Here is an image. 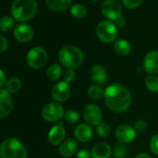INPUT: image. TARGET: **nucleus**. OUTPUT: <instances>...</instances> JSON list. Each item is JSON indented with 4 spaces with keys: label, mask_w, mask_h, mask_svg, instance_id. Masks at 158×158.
Instances as JSON below:
<instances>
[{
    "label": "nucleus",
    "mask_w": 158,
    "mask_h": 158,
    "mask_svg": "<svg viewBox=\"0 0 158 158\" xmlns=\"http://www.w3.org/2000/svg\"><path fill=\"white\" fill-rule=\"evenodd\" d=\"M106 104L114 112H123L131 104L132 98L130 91L121 84H111L105 90Z\"/></svg>",
    "instance_id": "1"
},
{
    "label": "nucleus",
    "mask_w": 158,
    "mask_h": 158,
    "mask_svg": "<svg viewBox=\"0 0 158 158\" xmlns=\"http://www.w3.org/2000/svg\"><path fill=\"white\" fill-rule=\"evenodd\" d=\"M38 9V4L34 0H15L11 4V14L19 21H26L31 19Z\"/></svg>",
    "instance_id": "2"
},
{
    "label": "nucleus",
    "mask_w": 158,
    "mask_h": 158,
    "mask_svg": "<svg viewBox=\"0 0 158 158\" xmlns=\"http://www.w3.org/2000/svg\"><path fill=\"white\" fill-rule=\"evenodd\" d=\"M58 59L65 67L69 69L79 68L84 60V55L77 46L66 45L59 50Z\"/></svg>",
    "instance_id": "3"
},
{
    "label": "nucleus",
    "mask_w": 158,
    "mask_h": 158,
    "mask_svg": "<svg viewBox=\"0 0 158 158\" xmlns=\"http://www.w3.org/2000/svg\"><path fill=\"white\" fill-rule=\"evenodd\" d=\"M1 158H27V151L24 145L15 138L6 139L0 147Z\"/></svg>",
    "instance_id": "4"
},
{
    "label": "nucleus",
    "mask_w": 158,
    "mask_h": 158,
    "mask_svg": "<svg viewBox=\"0 0 158 158\" xmlns=\"http://www.w3.org/2000/svg\"><path fill=\"white\" fill-rule=\"evenodd\" d=\"M95 31L98 38L105 43L112 42L118 36V29L116 24L107 19H104L98 22L95 28Z\"/></svg>",
    "instance_id": "5"
},
{
    "label": "nucleus",
    "mask_w": 158,
    "mask_h": 158,
    "mask_svg": "<svg viewBox=\"0 0 158 158\" xmlns=\"http://www.w3.org/2000/svg\"><path fill=\"white\" fill-rule=\"evenodd\" d=\"M47 56L48 55L44 48L41 46H35L28 51L26 60L30 67L33 69H41L45 65Z\"/></svg>",
    "instance_id": "6"
},
{
    "label": "nucleus",
    "mask_w": 158,
    "mask_h": 158,
    "mask_svg": "<svg viewBox=\"0 0 158 158\" xmlns=\"http://www.w3.org/2000/svg\"><path fill=\"white\" fill-rule=\"evenodd\" d=\"M64 108L63 106L57 103V102H52L46 104L42 111L43 118L49 122H54L61 118V117H64Z\"/></svg>",
    "instance_id": "7"
},
{
    "label": "nucleus",
    "mask_w": 158,
    "mask_h": 158,
    "mask_svg": "<svg viewBox=\"0 0 158 158\" xmlns=\"http://www.w3.org/2000/svg\"><path fill=\"white\" fill-rule=\"evenodd\" d=\"M101 10L106 18L116 20L120 18L122 6L117 0H106L101 4Z\"/></svg>",
    "instance_id": "8"
},
{
    "label": "nucleus",
    "mask_w": 158,
    "mask_h": 158,
    "mask_svg": "<svg viewBox=\"0 0 158 158\" xmlns=\"http://www.w3.org/2000/svg\"><path fill=\"white\" fill-rule=\"evenodd\" d=\"M82 115L85 121L89 125L98 126L101 123L102 111L100 107L94 104H88L87 106H85V107L83 108Z\"/></svg>",
    "instance_id": "9"
},
{
    "label": "nucleus",
    "mask_w": 158,
    "mask_h": 158,
    "mask_svg": "<svg viewBox=\"0 0 158 158\" xmlns=\"http://www.w3.org/2000/svg\"><path fill=\"white\" fill-rule=\"evenodd\" d=\"M70 93H71L70 86L65 81L56 83L52 87V90H51L52 97L57 102L66 101L69 98V96L70 95Z\"/></svg>",
    "instance_id": "10"
},
{
    "label": "nucleus",
    "mask_w": 158,
    "mask_h": 158,
    "mask_svg": "<svg viewBox=\"0 0 158 158\" xmlns=\"http://www.w3.org/2000/svg\"><path fill=\"white\" fill-rule=\"evenodd\" d=\"M115 134L116 138L121 143H127L134 140V138L136 137V131L131 125L123 124L117 128Z\"/></svg>",
    "instance_id": "11"
},
{
    "label": "nucleus",
    "mask_w": 158,
    "mask_h": 158,
    "mask_svg": "<svg viewBox=\"0 0 158 158\" xmlns=\"http://www.w3.org/2000/svg\"><path fill=\"white\" fill-rule=\"evenodd\" d=\"M14 36L16 39L21 43H28L32 39L33 36V31L32 28L24 23H20L15 26L14 28Z\"/></svg>",
    "instance_id": "12"
},
{
    "label": "nucleus",
    "mask_w": 158,
    "mask_h": 158,
    "mask_svg": "<svg viewBox=\"0 0 158 158\" xmlns=\"http://www.w3.org/2000/svg\"><path fill=\"white\" fill-rule=\"evenodd\" d=\"M13 108V102L9 93L6 89H0V117L8 116Z\"/></svg>",
    "instance_id": "13"
},
{
    "label": "nucleus",
    "mask_w": 158,
    "mask_h": 158,
    "mask_svg": "<svg viewBox=\"0 0 158 158\" xmlns=\"http://www.w3.org/2000/svg\"><path fill=\"white\" fill-rule=\"evenodd\" d=\"M143 66L148 73H158V51L152 50L146 54L143 60Z\"/></svg>",
    "instance_id": "14"
},
{
    "label": "nucleus",
    "mask_w": 158,
    "mask_h": 158,
    "mask_svg": "<svg viewBox=\"0 0 158 158\" xmlns=\"http://www.w3.org/2000/svg\"><path fill=\"white\" fill-rule=\"evenodd\" d=\"M92 80L98 84H105L108 80V73L106 68L100 64L93 66L91 69Z\"/></svg>",
    "instance_id": "15"
},
{
    "label": "nucleus",
    "mask_w": 158,
    "mask_h": 158,
    "mask_svg": "<svg viewBox=\"0 0 158 158\" xmlns=\"http://www.w3.org/2000/svg\"><path fill=\"white\" fill-rule=\"evenodd\" d=\"M74 135L77 138V140H79L80 142L85 143V142H88L92 138L93 131L89 125L81 123L76 126L74 130Z\"/></svg>",
    "instance_id": "16"
},
{
    "label": "nucleus",
    "mask_w": 158,
    "mask_h": 158,
    "mask_svg": "<svg viewBox=\"0 0 158 158\" xmlns=\"http://www.w3.org/2000/svg\"><path fill=\"white\" fill-rule=\"evenodd\" d=\"M65 129L62 125H55L49 131V134H48V140H49V143L53 145H57L59 144L64 137H65Z\"/></svg>",
    "instance_id": "17"
},
{
    "label": "nucleus",
    "mask_w": 158,
    "mask_h": 158,
    "mask_svg": "<svg viewBox=\"0 0 158 158\" xmlns=\"http://www.w3.org/2000/svg\"><path fill=\"white\" fill-rule=\"evenodd\" d=\"M78 148V143L72 139H67L59 146V153L64 157H70Z\"/></svg>",
    "instance_id": "18"
},
{
    "label": "nucleus",
    "mask_w": 158,
    "mask_h": 158,
    "mask_svg": "<svg viewBox=\"0 0 158 158\" xmlns=\"http://www.w3.org/2000/svg\"><path fill=\"white\" fill-rule=\"evenodd\" d=\"M111 155V148L106 143H96L92 150L93 158H108Z\"/></svg>",
    "instance_id": "19"
},
{
    "label": "nucleus",
    "mask_w": 158,
    "mask_h": 158,
    "mask_svg": "<svg viewBox=\"0 0 158 158\" xmlns=\"http://www.w3.org/2000/svg\"><path fill=\"white\" fill-rule=\"evenodd\" d=\"M45 3L48 8L54 11H60V10L67 9L72 5L71 0H47Z\"/></svg>",
    "instance_id": "20"
},
{
    "label": "nucleus",
    "mask_w": 158,
    "mask_h": 158,
    "mask_svg": "<svg viewBox=\"0 0 158 158\" xmlns=\"http://www.w3.org/2000/svg\"><path fill=\"white\" fill-rule=\"evenodd\" d=\"M114 48H115V51L118 55L126 56L131 52V45L128 41H126L124 39H118V40L116 41V43L114 44Z\"/></svg>",
    "instance_id": "21"
},
{
    "label": "nucleus",
    "mask_w": 158,
    "mask_h": 158,
    "mask_svg": "<svg viewBox=\"0 0 158 158\" xmlns=\"http://www.w3.org/2000/svg\"><path fill=\"white\" fill-rule=\"evenodd\" d=\"M21 87V81L17 77H12L6 82V90L9 94L17 93Z\"/></svg>",
    "instance_id": "22"
},
{
    "label": "nucleus",
    "mask_w": 158,
    "mask_h": 158,
    "mask_svg": "<svg viewBox=\"0 0 158 158\" xmlns=\"http://www.w3.org/2000/svg\"><path fill=\"white\" fill-rule=\"evenodd\" d=\"M62 74L61 67L58 64H53L48 67L46 69V76L49 80L51 81H56L57 80Z\"/></svg>",
    "instance_id": "23"
},
{
    "label": "nucleus",
    "mask_w": 158,
    "mask_h": 158,
    "mask_svg": "<svg viewBox=\"0 0 158 158\" xmlns=\"http://www.w3.org/2000/svg\"><path fill=\"white\" fill-rule=\"evenodd\" d=\"M14 27V19L5 15L0 19V29L2 31H8Z\"/></svg>",
    "instance_id": "24"
},
{
    "label": "nucleus",
    "mask_w": 158,
    "mask_h": 158,
    "mask_svg": "<svg viewBox=\"0 0 158 158\" xmlns=\"http://www.w3.org/2000/svg\"><path fill=\"white\" fill-rule=\"evenodd\" d=\"M70 13L76 18H83L87 14V7L82 4H75L70 7Z\"/></svg>",
    "instance_id": "25"
},
{
    "label": "nucleus",
    "mask_w": 158,
    "mask_h": 158,
    "mask_svg": "<svg viewBox=\"0 0 158 158\" xmlns=\"http://www.w3.org/2000/svg\"><path fill=\"white\" fill-rule=\"evenodd\" d=\"M87 93H88L89 96H91L92 98H94V99H100L105 95L104 90L102 89L101 86H99L97 84L90 86L87 90Z\"/></svg>",
    "instance_id": "26"
},
{
    "label": "nucleus",
    "mask_w": 158,
    "mask_h": 158,
    "mask_svg": "<svg viewBox=\"0 0 158 158\" xmlns=\"http://www.w3.org/2000/svg\"><path fill=\"white\" fill-rule=\"evenodd\" d=\"M64 118L67 122L73 124L76 123L80 119V113L74 109H69L64 114Z\"/></svg>",
    "instance_id": "27"
},
{
    "label": "nucleus",
    "mask_w": 158,
    "mask_h": 158,
    "mask_svg": "<svg viewBox=\"0 0 158 158\" xmlns=\"http://www.w3.org/2000/svg\"><path fill=\"white\" fill-rule=\"evenodd\" d=\"M146 87L152 92H158V77L156 75H149L145 79Z\"/></svg>",
    "instance_id": "28"
},
{
    "label": "nucleus",
    "mask_w": 158,
    "mask_h": 158,
    "mask_svg": "<svg viewBox=\"0 0 158 158\" xmlns=\"http://www.w3.org/2000/svg\"><path fill=\"white\" fill-rule=\"evenodd\" d=\"M127 154V146L124 143H118L113 149V155L116 158L124 157Z\"/></svg>",
    "instance_id": "29"
},
{
    "label": "nucleus",
    "mask_w": 158,
    "mask_h": 158,
    "mask_svg": "<svg viewBox=\"0 0 158 158\" xmlns=\"http://www.w3.org/2000/svg\"><path fill=\"white\" fill-rule=\"evenodd\" d=\"M110 131H111V130H110V127L107 123L101 122L96 127V132L101 137H107L110 134Z\"/></svg>",
    "instance_id": "30"
},
{
    "label": "nucleus",
    "mask_w": 158,
    "mask_h": 158,
    "mask_svg": "<svg viewBox=\"0 0 158 158\" xmlns=\"http://www.w3.org/2000/svg\"><path fill=\"white\" fill-rule=\"evenodd\" d=\"M63 77H64V81H65L66 82L69 83V82L72 81L76 78V73H75V71H74L73 69H66V70L64 71Z\"/></svg>",
    "instance_id": "31"
},
{
    "label": "nucleus",
    "mask_w": 158,
    "mask_h": 158,
    "mask_svg": "<svg viewBox=\"0 0 158 158\" xmlns=\"http://www.w3.org/2000/svg\"><path fill=\"white\" fill-rule=\"evenodd\" d=\"M150 148L152 152L156 155H158V134L154 135L150 140Z\"/></svg>",
    "instance_id": "32"
},
{
    "label": "nucleus",
    "mask_w": 158,
    "mask_h": 158,
    "mask_svg": "<svg viewBox=\"0 0 158 158\" xmlns=\"http://www.w3.org/2000/svg\"><path fill=\"white\" fill-rule=\"evenodd\" d=\"M146 127H147V123L144 119H138L133 126V128L137 131H143L146 129Z\"/></svg>",
    "instance_id": "33"
},
{
    "label": "nucleus",
    "mask_w": 158,
    "mask_h": 158,
    "mask_svg": "<svg viewBox=\"0 0 158 158\" xmlns=\"http://www.w3.org/2000/svg\"><path fill=\"white\" fill-rule=\"evenodd\" d=\"M122 2L129 8H135L143 3L142 0H123Z\"/></svg>",
    "instance_id": "34"
},
{
    "label": "nucleus",
    "mask_w": 158,
    "mask_h": 158,
    "mask_svg": "<svg viewBox=\"0 0 158 158\" xmlns=\"http://www.w3.org/2000/svg\"><path fill=\"white\" fill-rule=\"evenodd\" d=\"M8 46V42L4 35H0V50L1 52H5Z\"/></svg>",
    "instance_id": "35"
},
{
    "label": "nucleus",
    "mask_w": 158,
    "mask_h": 158,
    "mask_svg": "<svg viewBox=\"0 0 158 158\" xmlns=\"http://www.w3.org/2000/svg\"><path fill=\"white\" fill-rule=\"evenodd\" d=\"M77 158H90L91 153L86 149H81L77 153Z\"/></svg>",
    "instance_id": "36"
},
{
    "label": "nucleus",
    "mask_w": 158,
    "mask_h": 158,
    "mask_svg": "<svg viewBox=\"0 0 158 158\" xmlns=\"http://www.w3.org/2000/svg\"><path fill=\"white\" fill-rule=\"evenodd\" d=\"M0 76H1V80H0V86H3L6 81V75L5 72L1 69L0 70Z\"/></svg>",
    "instance_id": "37"
},
{
    "label": "nucleus",
    "mask_w": 158,
    "mask_h": 158,
    "mask_svg": "<svg viewBox=\"0 0 158 158\" xmlns=\"http://www.w3.org/2000/svg\"><path fill=\"white\" fill-rule=\"evenodd\" d=\"M115 21H116V23H117V25H118V27H122V26L125 24V20H124V19L121 18V17L118 18V19H116Z\"/></svg>",
    "instance_id": "38"
},
{
    "label": "nucleus",
    "mask_w": 158,
    "mask_h": 158,
    "mask_svg": "<svg viewBox=\"0 0 158 158\" xmlns=\"http://www.w3.org/2000/svg\"><path fill=\"white\" fill-rule=\"evenodd\" d=\"M134 158H151V156L146 153H141V154L137 155Z\"/></svg>",
    "instance_id": "39"
}]
</instances>
